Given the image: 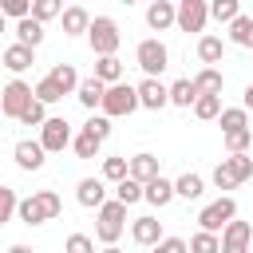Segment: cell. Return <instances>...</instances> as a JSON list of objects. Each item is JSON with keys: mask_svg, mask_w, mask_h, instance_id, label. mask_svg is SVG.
<instances>
[{"mask_svg": "<svg viewBox=\"0 0 253 253\" xmlns=\"http://www.w3.org/2000/svg\"><path fill=\"white\" fill-rule=\"evenodd\" d=\"M59 210H63V202H59V194H55V190H36L32 198H20V206H16V213H20V221H24V225L55 221V217H59Z\"/></svg>", "mask_w": 253, "mask_h": 253, "instance_id": "6da1fadb", "label": "cell"}, {"mask_svg": "<svg viewBox=\"0 0 253 253\" xmlns=\"http://www.w3.org/2000/svg\"><path fill=\"white\" fill-rule=\"evenodd\" d=\"M87 40H91V51L103 59V55H115L119 51V24L111 20V16H95L91 20V28H87Z\"/></svg>", "mask_w": 253, "mask_h": 253, "instance_id": "7a4b0ae2", "label": "cell"}, {"mask_svg": "<svg viewBox=\"0 0 253 253\" xmlns=\"http://www.w3.org/2000/svg\"><path fill=\"white\" fill-rule=\"evenodd\" d=\"M123 221H126V206L123 202H103L99 206V225H95V237L103 245H115L123 237Z\"/></svg>", "mask_w": 253, "mask_h": 253, "instance_id": "3957f363", "label": "cell"}, {"mask_svg": "<svg viewBox=\"0 0 253 253\" xmlns=\"http://www.w3.org/2000/svg\"><path fill=\"white\" fill-rule=\"evenodd\" d=\"M103 115L107 119H115V115H130L134 107H138V91L130 87V83H115V87H107L103 91Z\"/></svg>", "mask_w": 253, "mask_h": 253, "instance_id": "277c9868", "label": "cell"}, {"mask_svg": "<svg viewBox=\"0 0 253 253\" xmlns=\"http://www.w3.org/2000/svg\"><path fill=\"white\" fill-rule=\"evenodd\" d=\"M233 217H237V202H233V198H217V202H210V206L198 213V225H202V233H217V229H225Z\"/></svg>", "mask_w": 253, "mask_h": 253, "instance_id": "5b68a950", "label": "cell"}, {"mask_svg": "<svg viewBox=\"0 0 253 253\" xmlns=\"http://www.w3.org/2000/svg\"><path fill=\"white\" fill-rule=\"evenodd\" d=\"M134 63L146 71V79H154L158 71H166L170 51H166V43H162V40H142V43H138V51H134Z\"/></svg>", "mask_w": 253, "mask_h": 253, "instance_id": "8992f818", "label": "cell"}, {"mask_svg": "<svg viewBox=\"0 0 253 253\" xmlns=\"http://www.w3.org/2000/svg\"><path fill=\"white\" fill-rule=\"evenodd\" d=\"M206 20H210V4H206V0H182V4L174 8V24H178L182 32H202Z\"/></svg>", "mask_w": 253, "mask_h": 253, "instance_id": "52a82bcc", "label": "cell"}, {"mask_svg": "<svg viewBox=\"0 0 253 253\" xmlns=\"http://www.w3.org/2000/svg\"><path fill=\"white\" fill-rule=\"evenodd\" d=\"M28 103H32V87H28L24 79H12V83L0 91V111H4L8 119H20Z\"/></svg>", "mask_w": 253, "mask_h": 253, "instance_id": "ba28073f", "label": "cell"}, {"mask_svg": "<svg viewBox=\"0 0 253 253\" xmlns=\"http://www.w3.org/2000/svg\"><path fill=\"white\" fill-rule=\"evenodd\" d=\"M221 253H249V241H253V225L249 221H229L225 229H221Z\"/></svg>", "mask_w": 253, "mask_h": 253, "instance_id": "9c48e42d", "label": "cell"}, {"mask_svg": "<svg viewBox=\"0 0 253 253\" xmlns=\"http://www.w3.org/2000/svg\"><path fill=\"white\" fill-rule=\"evenodd\" d=\"M67 142H71V126H67V119H47V123L40 126V146H43V154L63 150Z\"/></svg>", "mask_w": 253, "mask_h": 253, "instance_id": "30bf717a", "label": "cell"}, {"mask_svg": "<svg viewBox=\"0 0 253 253\" xmlns=\"http://www.w3.org/2000/svg\"><path fill=\"white\" fill-rule=\"evenodd\" d=\"M12 154H16V166H20V170H40V166H43V146H40V138H20Z\"/></svg>", "mask_w": 253, "mask_h": 253, "instance_id": "8fae6325", "label": "cell"}, {"mask_svg": "<svg viewBox=\"0 0 253 253\" xmlns=\"http://www.w3.org/2000/svg\"><path fill=\"white\" fill-rule=\"evenodd\" d=\"M126 178H134L138 186L154 182V178H158V158H154V154H134V158H126Z\"/></svg>", "mask_w": 253, "mask_h": 253, "instance_id": "7c38bea8", "label": "cell"}, {"mask_svg": "<svg viewBox=\"0 0 253 253\" xmlns=\"http://www.w3.org/2000/svg\"><path fill=\"white\" fill-rule=\"evenodd\" d=\"M138 107H150V111H162L166 103H170V95H166V87L158 83V79H142L138 87Z\"/></svg>", "mask_w": 253, "mask_h": 253, "instance_id": "4fadbf2b", "label": "cell"}, {"mask_svg": "<svg viewBox=\"0 0 253 253\" xmlns=\"http://www.w3.org/2000/svg\"><path fill=\"white\" fill-rule=\"evenodd\" d=\"M75 198H79V206L99 210V206L107 202V186H103V178H83V182H79V190H75Z\"/></svg>", "mask_w": 253, "mask_h": 253, "instance_id": "5bb4252c", "label": "cell"}, {"mask_svg": "<svg viewBox=\"0 0 253 253\" xmlns=\"http://www.w3.org/2000/svg\"><path fill=\"white\" fill-rule=\"evenodd\" d=\"M130 237L138 241V245H158L162 241V221H154V217H134V225H130Z\"/></svg>", "mask_w": 253, "mask_h": 253, "instance_id": "9a60e30c", "label": "cell"}, {"mask_svg": "<svg viewBox=\"0 0 253 253\" xmlns=\"http://www.w3.org/2000/svg\"><path fill=\"white\" fill-rule=\"evenodd\" d=\"M190 83H194V91H198V95H221V87H225V79H221V71H217V67H202Z\"/></svg>", "mask_w": 253, "mask_h": 253, "instance_id": "2e32d148", "label": "cell"}, {"mask_svg": "<svg viewBox=\"0 0 253 253\" xmlns=\"http://www.w3.org/2000/svg\"><path fill=\"white\" fill-rule=\"evenodd\" d=\"M16 36H20L16 43H24V47L36 51V47L43 43V24H36L32 16H24V20H16Z\"/></svg>", "mask_w": 253, "mask_h": 253, "instance_id": "e0dca14e", "label": "cell"}, {"mask_svg": "<svg viewBox=\"0 0 253 253\" xmlns=\"http://www.w3.org/2000/svg\"><path fill=\"white\" fill-rule=\"evenodd\" d=\"M142 198H146L150 206H158V210H162V206L174 198V182H166V178L158 174L154 182H146V186H142Z\"/></svg>", "mask_w": 253, "mask_h": 253, "instance_id": "ac0fdd59", "label": "cell"}, {"mask_svg": "<svg viewBox=\"0 0 253 253\" xmlns=\"http://www.w3.org/2000/svg\"><path fill=\"white\" fill-rule=\"evenodd\" d=\"M146 24H150L154 32L170 28V24H174V4H170V0H154V4L146 8Z\"/></svg>", "mask_w": 253, "mask_h": 253, "instance_id": "d6986e66", "label": "cell"}, {"mask_svg": "<svg viewBox=\"0 0 253 253\" xmlns=\"http://www.w3.org/2000/svg\"><path fill=\"white\" fill-rule=\"evenodd\" d=\"M32 63H36V51L24 47V43H12V47L4 51V67H8V71H28Z\"/></svg>", "mask_w": 253, "mask_h": 253, "instance_id": "ffe728a7", "label": "cell"}, {"mask_svg": "<svg viewBox=\"0 0 253 253\" xmlns=\"http://www.w3.org/2000/svg\"><path fill=\"white\" fill-rule=\"evenodd\" d=\"M91 28V16H87V8H63V36H79V32H87Z\"/></svg>", "mask_w": 253, "mask_h": 253, "instance_id": "44dd1931", "label": "cell"}, {"mask_svg": "<svg viewBox=\"0 0 253 253\" xmlns=\"http://www.w3.org/2000/svg\"><path fill=\"white\" fill-rule=\"evenodd\" d=\"M95 79H99L103 87H115V83L123 79V63H119L115 55H103V59L95 63Z\"/></svg>", "mask_w": 253, "mask_h": 253, "instance_id": "7402d4cb", "label": "cell"}, {"mask_svg": "<svg viewBox=\"0 0 253 253\" xmlns=\"http://www.w3.org/2000/svg\"><path fill=\"white\" fill-rule=\"evenodd\" d=\"M103 91H107V87H103V83H99L95 75H91V79H79V87H75V95H79V103H83L87 111L103 103Z\"/></svg>", "mask_w": 253, "mask_h": 253, "instance_id": "603a6c76", "label": "cell"}, {"mask_svg": "<svg viewBox=\"0 0 253 253\" xmlns=\"http://www.w3.org/2000/svg\"><path fill=\"white\" fill-rule=\"evenodd\" d=\"M47 79H51V83H55V87H59V91H63V95H67V91H75V87H79V75H75V67H71V63H55V67H51V75H47Z\"/></svg>", "mask_w": 253, "mask_h": 253, "instance_id": "cb8c5ba5", "label": "cell"}, {"mask_svg": "<svg viewBox=\"0 0 253 253\" xmlns=\"http://www.w3.org/2000/svg\"><path fill=\"white\" fill-rule=\"evenodd\" d=\"M229 40H233L237 47H253V16H237V20L229 24Z\"/></svg>", "mask_w": 253, "mask_h": 253, "instance_id": "d4e9b609", "label": "cell"}, {"mask_svg": "<svg viewBox=\"0 0 253 253\" xmlns=\"http://www.w3.org/2000/svg\"><path fill=\"white\" fill-rule=\"evenodd\" d=\"M217 119H221V130H225V134H233V130H249V115H245V107H229V111H221Z\"/></svg>", "mask_w": 253, "mask_h": 253, "instance_id": "484cf974", "label": "cell"}, {"mask_svg": "<svg viewBox=\"0 0 253 253\" xmlns=\"http://www.w3.org/2000/svg\"><path fill=\"white\" fill-rule=\"evenodd\" d=\"M210 16H213L217 24H233V20L241 16V4H237V0H213V4H210Z\"/></svg>", "mask_w": 253, "mask_h": 253, "instance_id": "4316f807", "label": "cell"}, {"mask_svg": "<svg viewBox=\"0 0 253 253\" xmlns=\"http://www.w3.org/2000/svg\"><path fill=\"white\" fill-rule=\"evenodd\" d=\"M221 51H225V43H221L217 36H202V40H198V59H202V63H217Z\"/></svg>", "mask_w": 253, "mask_h": 253, "instance_id": "83f0119b", "label": "cell"}, {"mask_svg": "<svg viewBox=\"0 0 253 253\" xmlns=\"http://www.w3.org/2000/svg\"><path fill=\"white\" fill-rule=\"evenodd\" d=\"M166 95H170V103H178V107L198 103V91H194V83H190V79H178L174 87H166Z\"/></svg>", "mask_w": 253, "mask_h": 253, "instance_id": "f1b7e54d", "label": "cell"}, {"mask_svg": "<svg viewBox=\"0 0 253 253\" xmlns=\"http://www.w3.org/2000/svg\"><path fill=\"white\" fill-rule=\"evenodd\" d=\"M194 115L198 119H217L221 115V95H198V103H194Z\"/></svg>", "mask_w": 253, "mask_h": 253, "instance_id": "f546056e", "label": "cell"}, {"mask_svg": "<svg viewBox=\"0 0 253 253\" xmlns=\"http://www.w3.org/2000/svg\"><path fill=\"white\" fill-rule=\"evenodd\" d=\"M174 194H178V198H186V202L202 198V178H198V174H182V178L174 182Z\"/></svg>", "mask_w": 253, "mask_h": 253, "instance_id": "4dcf8cb0", "label": "cell"}, {"mask_svg": "<svg viewBox=\"0 0 253 253\" xmlns=\"http://www.w3.org/2000/svg\"><path fill=\"white\" fill-rule=\"evenodd\" d=\"M51 16H63V4H59V0H32V20H36V24H43V20H51Z\"/></svg>", "mask_w": 253, "mask_h": 253, "instance_id": "1f68e13d", "label": "cell"}, {"mask_svg": "<svg viewBox=\"0 0 253 253\" xmlns=\"http://www.w3.org/2000/svg\"><path fill=\"white\" fill-rule=\"evenodd\" d=\"M32 99H36V103H43V107H47V103H59V99H63V91H59V87H55V83H51V79H47V75H43V79H40V83H36V91H32Z\"/></svg>", "mask_w": 253, "mask_h": 253, "instance_id": "d6a6232c", "label": "cell"}, {"mask_svg": "<svg viewBox=\"0 0 253 253\" xmlns=\"http://www.w3.org/2000/svg\"><path fill=\"white\" fill-rule=\"evenodd\" d=\"M142 198V186L134 182V178H123L119 186H115V202H123V206H134Z\"/></svg>", "mask_w": 253, "mask_h": 253, "instance_id": "836d02e7", "label": "cell"}, {"mask_svg": "<svg viewBox=\"0 0 253 253\" xmlns=\"http://www.w3.org/2000/svg\"><path fill=\"white\" fill-rule=\"evenodd\" d=\"M186 249L190 253H221V241H217V233H194Z\"/></svg>", "mask_w": 253, "mask_h": 253, "instance_id": "e575fe53", "label": "cell"}, {"mask_svg": "<svg viewBox=\"0 0 253 253\" xmlns=\"http://www.w3.org/2000/svg\"><path fill=\"white\" fill-rule=\"evenodd\" d=\"M126 178V158H103V182H123Z\"/></svg>", "mask_w": 253, "mask_h": 253, "instance_id": "d590c367", "label": "cell"}, {"mask_svg": "<svg viewBox=\"0 0 253 253\" xmlns=\"http://www.w3.org/2000/svg\"><path fill=\"white\" fill-rule=\"evenodd\" d=\"M225 162H229V170H233V178H237V182L253 178V158H249V154H229Z\"/></svg>", "mask_w": 253, "mask_h": 253, "instance_id": "8d00e7d4", "label": "cell"}, {"mask_svg": "<svg viewBox=\"0 0 253 253\" xmlns=\"http://www.w3.org/2000/svg\"><path fill=\"white\" fill-rule=\"evenodd\" d=\"M20 123H24V126H43V123H47V111H43V103H36V99H32V103L24 107V115H20Z\"/></svg>", "mask_w": 253, "mask_h": 253, "instance_id": "74e56055", "label": "cell"}, {"mask_svg": "<svg viewBox=\"0 0 253 253\" xmlns=\"http://www.w3.org/2000/svg\"><path fill=\"white\" fill-rule=\"evenodd\" d=\"M83 130H87V134H91V138H95V142H103V138H107V134H111V119H107V115H91V119H87V126H83Z\"/></svg>", "mask_w": 253, "mask_h": 253, "instance_id": "f35d334b", "label": "cell"}, {"mask_svg": "<svg viewBox=\"0 0 253 253\" xmlns=\"http://www.w3.org/2000/svg\"><path fill=\"white\" fill-rule=\"evenodd\" d=\"M0 16H4V20H8V16L24 20V16H32V0H0Z\"/></svg>", "mask_w": 253, "mask_h": 253, "instance_id": "ab89813d", "label": "cell"}, {"mask_svg": "<svg viewBox=\"0 0 253 253\" xmlns=\"http://www.w3.org/2000/svg\"><path fill=\"white\" fill-rule=\"evenodd\" d=\"M249 142H253L249 130H233V134H225V150H229V154H245Z\"/></svg>", "mask_w": 253, "mask_h": 253, "instance_id": "60d3db41", "label": "cell"}, {"mask_svg": "<svg viewBox=\"0 0 253 253\" xmlns=\"http://www.w3.org/2000/svg\"><path fill=\"white\" fill-rule=\"evenodd\" d=\"M213 186H217V190H233V186H241V182L233 178V170H229V162H225V158H221V162H217V170H213Z\"/></svg>", "mask_w": 253, "mask_h": 253, "instance_id": "b9f144b4", "label": "cell"}, {"mask_svg": "<svg viewBox=\"0 0 253 253\" xmlns=\"http://www.w3.org/2000/svg\"><path fill=\"white\" fill-rule=\"evenodd\" d=\"M16 206H20V198H16V190H8V186H0V225L16 213Z\"/></svg>", "mask_w": 253, "mask_h": 253, "instance_id": "7bdbcfd3", "label": "cell"}, {"mask_svg": "<svg viewBox=\"0 0 253 253\" xmlns=\"http://www.w3.org/2000/svg\"><path fill=\"white\" fill-rule=\"evenodd\" d=\"M71 146H75V154H79V158H95V154H99V142H95L87 130H83L79 138H71Z\"/></svg>", "mask_w": 253, "mask_h": 253, "instance_id": "ee69618b", "label": "cell"}, {"mask_svg": "<svg viewBox=\"0 0 253 253\" xmlns=\"http://www.w3.org/2000/svg\"><path fill=\"white\" fill-rule=\"evenodd\" d=\"M63 253H95V241L87 233H71L67 245H63Z\"/></svg>", "mask_w": 253, "mask_h": 253, "instance_id": "f6af8a7d", "label": "cell"}, {"mask_svg": "<svg viewBox=\"0 0 253 253\" xmlns=\"http://www.w3.org/2000/svg\"><path fill=\"white\" fill-rule=\"evenodd\" d=\"M150 253H190V249H186V241H182V237H162Z\"/></svg>", "mask_w": 253, "mask_h": 253, "instance_id": "bcb514c9", "label": "cell"}, {"mask_svg": "<svg viewBox=\"0 0 253 253\" xmlns=\"http://www.w3.org/2000/svg\"><path fill=\"white\" fill-rule=\"evenodd\" d=\"M245 111H253V83L245 87Z\"/></svg>", "mask_w": 253, "mask_h": 253, "instance_id": "7dc6e473", "label": "cell"}, {"mask_svg": "<svg viewBox=\"0 0 253 253\" xmlns=\"http://www.w3.org/2000/svg\"><path fill=\"white\" fill-rule=\"evenodd\" d=\"M8 253H32V249H28V245H12Z\"/></svg>", "mask_w": 253, "mask_h": 253, "instance_id": "c3c4849f", "label": "cell"}, {"mask_svg": "<svg viewBox=\"0 0 253 253\" xmlns=\"http://www.w3.org/2000/svg\"><path fill=\"white\" fill-rule=\"evenodd\" d=\"M99 253H123V249H119V245H107V249H99Z\"/></svg>", "mask_w": 253, "mask_h": 253, "instance_id": "681fc988", "label": "cell"}, {"mask_svg": "<svg viewBox=\"0 0 253 253\" xmlns=\"http://www.w3.org/2000/svg\"><path fill=\"white\" fill-rule=\"evenodd\" d=\"M0 32H4V16H0Z\"/></svg>", "mask_w": 253, "mask_h": 253, "instance_id": "f907efd6", "label": "cell"}, {"mask_svg": "<svg viewBox=\"0 0 253 253\" xmlns=\"http://www.w3.org/2000/svg\"><path fill=\"white\" fill-rule=\"evenodd\" d=\"M249 253H253V241H249Z\"/></svg>", "mask_w": 253, "mask_h": 253, "instance_id": "816d5d0a", "label": "cell"}]
</instances>
